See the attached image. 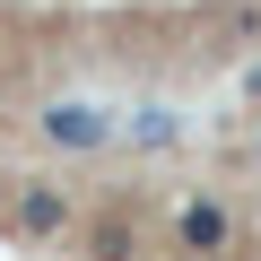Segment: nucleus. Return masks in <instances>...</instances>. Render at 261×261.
I'll list each match as a JSON object with an SVG mask.
<instances>
[{"label": "nucleus", "instance_id": "f257e3e1", "mask_svg": "<svg viewBox=\"0 0 261 261\" xmlns=\"http://www.w3.org/2000/svg\"><path fill=\"white\" fill-rule=\"evenodd\" d=\"M44 130H53L61 148H96V140H105V113H87V105H53Z\"/></svg>", "mask_w": 261, "mask_h": 261}, {"label": "nucleus", "instance_id": "f03ea898", "mask_svg": "<svg viewBox=\"0 0 261 261\" xmlns=\"http://www.w3.org/2000/svg\"><path fill=\"white\" fill-rule=\"evenodd\" d=\"M226 235H235V226H226L218 200H192V209H183V244H192V252H226Z\"/></svg>", "mask_w": 261, "mask_h": 261}, {"label": "nucleus", "instance_id": "7ed1b4c3", "mask_svg": "<svg viewBox=\"0 0 261 261\" xmlns=\"http://www.w3.org/2000/svg\"><path fill=\"white\" fill-rule=\"evenodd\" d=\"M18 218H27V235H53V226H61V192H53V183H35V192L18 200Z\"/></svg>", "mask_w": 261, "mask_h": 261}]
</instances>
